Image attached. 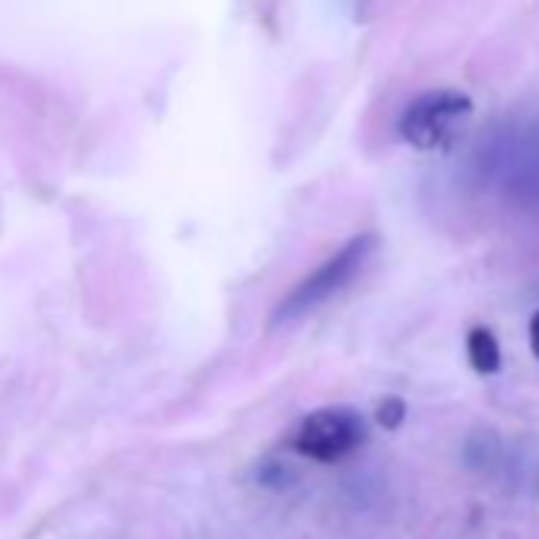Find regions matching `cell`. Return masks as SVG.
<instances>
[{"label":"cell","mask_w":539,"mask_h":539,"mask_svg":"<svg viewBox=\"0 0 539 539\" xmlns=\"http://www.w3.org/2000/svg\"><path fill=\"white\" fill-rule=\"evenodd\" d=\"M378 251V235L375 232H359L356 238H349L346 245L327 257L324 264L308 273L305 280H299L292 286V292L286 299L273 308L270 314V327H280V324H292L311 314L314 308H321L327 299H333L337 292H343L356 276L365 270V264Z\"/></svg>","instance_id":"obj_1"},{"label":"cell","mask_w":539,"mask_h":539,"mask_svg":"<svg viewBox=\"0 0 539 539\" xmlns=\"http://www.w3.org/2000/svg\"><path fill=\"white\" fill-rule=\"evenodd\" d=\"M473 118V99L460 89H429L416 96L400 115V137L422 153L451 146Z\"/></svg>","instance_id":"obj_2"},{"label":"cell","mask_w":539,"mask_h":539,"mask_svg":"<svg viewBox=\"0 0 539 539\" xmlns=\"http://www.w3.org/2000/svg\"><path fill=\"white\" fill-rule=\"evenodd\" d=\"M368 425L365 419L349 410V406H327V410L311 413L292 435V451L318 463L343 460L365 444Z\"/></svg>","instance_id":"obj_3"},{"label":"cell","mask_w":539,"mask_h":539,"mask_svg":"<svg viewBox=\"0 0 539 539\" xmlns=\"http://www.w3.org/2000/svg\"><path fill=\"white\" fill-rule=\"evenodd\" d=\"M467 359L479 375H495L501 368V349L489 327H473L467 333Z\"/></svg>","instance_id":"obj_4"},{"label":"cell","mask_w":539,"mask_h":539,"mask_svg":"<svg viewBox=\"0 0 539 539\" xmlns=\"http://www.w3.org/2000/svg\"><path fill=\"white\" fill-rule=\"evenodd\" d=\"M406 413H410L406 400L397 397V394H387V397H381L378 406H375V422L381 425L384 432H397V429H403Z\"/></svg>","instance_id":"obj_5"},{"label":"cell","mask_w":539,"mask_h":539,"mask_svg":"<svg viewBox=\"0 0 539 539\" xmlns=\"http://www.w3.org/2000/svg\"><path fill=\"white\" fill-rule=\"evenodd\" d=\"M257 479L264 482V486H270V489H286V482L292 479V473H289L286 467H280L276 460H270V463H264V467H260Z\"/></svg>","instance_id":"obj_6"},{"label":"cell","mask_w":539,"mask_h":539,"mask_svg":"<svg viewBox=\"0 0 539 539\" xmlns=\"http://www.w3.org/2000/svg\"><path fill=\"white\" fill-rule=\"evenodd\" d=\"M530 352L539 359V311L530 318Z\"/></svg>","instance_id":"obj_7"}]
</instances>
